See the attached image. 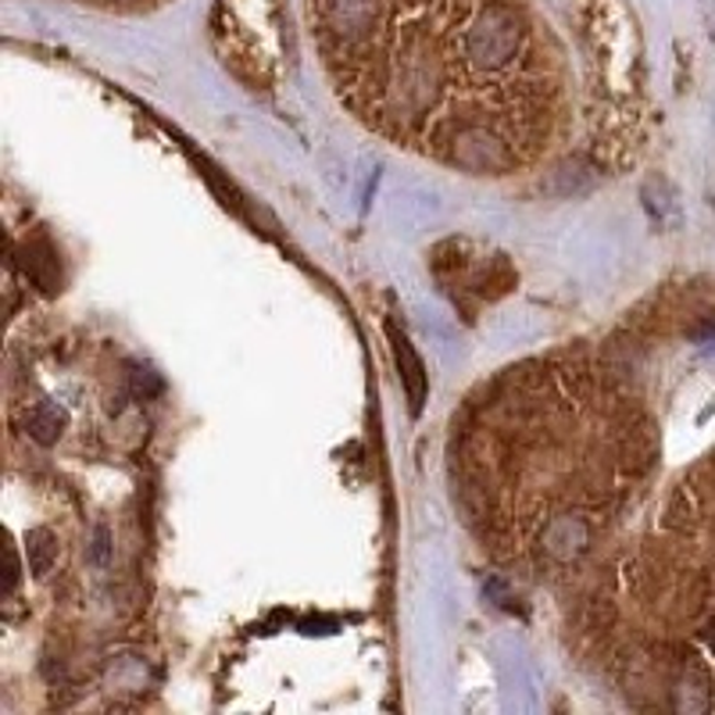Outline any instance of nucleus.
I'll use <instances>...</instances> for the list:
<instances>
[{
    "instance_id": "nucleus-1",
    "label": "nucleus",
    "mask_w": 715,
    "mask_h": 715,
    "mask_svg": "<svg viewBox=\"0 0 715 715\" xmlns=\"http://www.w3.org/2000/svg\"><path fill=\"white\" fill-rule=\"evenodd\" d=\"M350 118L469 175H516L569 126V65L533 0H308Z\"/></svg>"
},
{
    "instance_id": "nucleus-2",
    "label": "nucleus",
    "mask_w": 715,
    "mask_h": 715,
    "mask_svg": "<svg viewBox=\"0 0 715 715\" xmlns=\"http://www.w3.org/2000/svg\"><path fill=\"white\" fill-rule=\"evenodd\" d=\"M655 429L604 361L508 369L454 423L451 465L483 547L530 573L587 558L655 465Z\"/></svg>"
},
{
    "instance_id": "nucleus-3",
    "label": "nucleus",
    "mask_w": 715,
    "mask_h": 715,
    "mask_svg": "<svg viewBox=\"0 0 715 715\" xmlns=\"http://www.w3.org/2000/svg\"><path fill=\"white\" fill-rule=\"evenodd\" d=\"M390 341H394V355H397V366H401V380L408 387V401H412V412L423 408V397H426V376H423V361L419 355L412 350L408 336L397 333L390 326Z\"/></svg>"
},
{
    "instance_id": "nucleus-4",
    "label": "nucleus",
    "mask_w": 715,
    "mask_h": 715,
    "mask_svg": "<svg viewBox=\"0 0 715 715\" xmlns=\"http://www.w3.org/2000/svg\"><path fill=\"white\" fill-rule=\"evenodd\" d=\"M54 555H58V547H54V537L47 530H33L30 533V569L36 576H44L50 569Z\"/></svg>"
},
{
    "instance_id": "nucleus-5",
    "label": "nucleus",
    "mask_w": 715,
    "mask_h": 715,
    "mask_svg": "<svg viewBox=\"0 0 715 715\" xmlns=\"http://www.w3.org/2000/svg\"><path fill=\"white\" fill-rule=\"evenodd\" d=\"M76 4H90V8H104V11H151L169 4V0H76Z\"/></svg>"
}]
</instances>
